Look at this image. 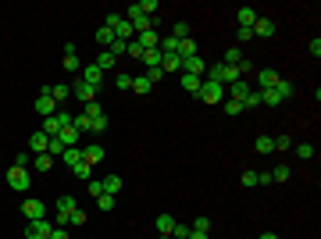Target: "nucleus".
<instances>
[{"mask_svg": "<svg viewBox=\"0 0 321 239\" xmlns=\"http://www.w3.org/2000/svg\"><path fill=\"white\" fill-rule=\"evenodd\" d=\"M147 79H150V86H154V82L164 79V72H161V68H147Z\"/></svg>", "mask_w": 321, "mask_h": 239, "instance_id": "56", "label": "nucleus"}, {"mask_svg": "<svg viewBox=\"0 0 321 239\" xmlns=\"http://www.w3.org/2000/svg\"><path fill=\"white\" fill-rule=\"evenodd\" d=\"M236 36H239V43H250V39H253V29H239Z\"/></svg>", "mask_w": 321, "mask_h": 239, "instance_id": "58", "label": "nucleus"}, {"mask_svg": "<svg viewBox=\"0 0 321 239\" xmlns=\"http://www.w3.org/2000/svg\"><path fill=\"white\" fill-rule=\"evenodd\" d=\"M96 43H100V47H111V43H114V32L100 25V29H96Z\"/></svg>", "mask_w": 321, "mask_h": 239, "instance_id": "34", "label": "nucleus"}, {"mask_svg": "<svg viewBox=\"0 0 321 239\" xmlns=\"http://www.w3.org/2000/svg\"><path fill=\"white\" fill-rule=\"evenodd\" d=\"M204 104H222L225 100V86H218V82H211V79H204L200 82V93H196Z\"/></svg>", "mask_w": 321, "mask_h": 239, "instance_id": "3", "label": "nucleus"}, {"mask_svg": "<svg viewBox=\"0 0 321 239\" xmlns=\"http://www.w3.org/2000/svg\"><path fill=\"white\" fill-rule=\"evenodd\" d=\"M175 225H178V222H175L171 214H157V232H161V236H171Z\"/></svg>", "mask_w": 321, "mask_h": 239, "instance_id": "22", "label": "nucleus"}, {"mask_svg": "<svg viewBox=\"0 0 321 239\" xmlns=\"http://www.w3.org/2000/svg\"><path fill=\"white\" fill-rule=\"evenodd\" d=\"M161 72L168 75V72H182V57L178 54H164L161 57Z\"/></svg>", "mask_w": 321, "mask_h": 239, "instance_id": "20", "label": "nucleus"}, {"mask_svg": "<svg viewBox=\"0 0 321 239\" xmlns=\"http://www.w3.org/2000/svg\"><path fill=\"white\" fill-rule=\"evenodd\" d=\"M189 229H193V232H211V218H207V214H200V218H196Z\"/></svg>", "mask_w": 321, "mask_h": 239, "instance_id": "42", "label": "nucleus"}, {"mask_svg": "<svg viewBox=\"0 0 321 239\" xmlns=\"http://www.w3.org/2000/svg\"><path fill=\"white\" fill-rule=\"evenodd\" d=\"M114 86H118V89H132V75H125V72L114 75Z\"/></svg>", "mask_w": 321, "mask_h": 239, "instance_id": "49", "label": "nucleus"}, {"mask_svg": "<svg viewBox=\"0 0 321 239\" xmlns=\"http://www.w3.org/2000/svg\"><path fill=\"white\" fill-rule=\"evenodd\" d=\"M107 129V114H100V118H93V125H89V132H104Z\"/></svg>", "mask_w": 321, "mask_h": 239, "instance_id": "52", "label": "nucleus"}, {"mask_svg": "<svg viewBox=\"0 0 321 239\" xmlns=\"http://www.w3.org/2000/svg\"><path fill=\"white\" fill-rule=\"evenodd\" d=\"M271 182H289V168L286 164H275L271 168Z\"/></svg>", "mask_w": 321, "mask_h": 239, "instance_id": "38", "label": "nucleus"}, {"mask_svg": "<svg viewBox=\"0 0 321 239\" xmlns=\"http://www.w3.org/2000/svg\"><path fill=\"white\" fill-rule=\"evenodd\" d=\"M154 86H150V79L147 75H139V79H132V93H139V96H147Z\"/></svg>", "mask_w": 321, "mask_h": 239, "instance_id": "30", "label": "nucleus"}, {"mask_svg": "<svg viewBox=\"0 0 321 239\" xmlns=\"http://www.w3.org/2000/svg\"><path fill=\"white\" fill-rule=\"evenodd\" d=\"M207 79L229 89V86H232V82H239L243 75H239V68H232V65H222V61H218V65H207Z\"/></svg>", "mask_w": 321, "mask_h": 239, "instance_id": "1", "label": "nucleus"}, {"mask_svg": "<svg viewBox=\"0 0 321 239\" xmlns=\"http://www.w3.org/2000/svg\"><path fill=\"white\" fill-rule=\"evenodd\" d=\"M161 57H164V54L154 47V50H147V54H143V65H147V68H161Z\"/></svg>", "mask_w": 321, "mask_h": 239, "instance_id": "29", "label": "nucleus"}, {"mask_svg": "<svg viewBox=\"0 0 321 239\" xmlns=\"http://www.w3.org/2000/svg\"><path fill=\"white\" fill-rule=\"evenodd\" d=\"M239 186H246V189H253V186H257V171H243Z\"/></svg>", "mask_w": 321, "mask_h": 239, "instance_id": "47", "label": "nucleus"}, {"mask_svg": "<svg viewBox=\"0 0 321 239\" xmlns=\"http://www.w3.org/2000/svg\"><path fill=\"white\" fill-rule=\"evenodd\" d=\"M68 225H86V211H79V207H75V211L68 214Z\"/></svg>", "mask_w": 321, "mask_h": 239, "instance_id": "48", "label": "nucleus"}, {"mask_svg": "<svg viewBox=\"0 0 321 239\" xmlns=\"http://www.w3.org/2000/svg\"><path fill=\"white\" fill-rule=\"evenodd\" d=\"M96 204H100L104 211H111V207H114V196H107V193H104V196H96Z\"/></svg>", "mask_w": 321, "mask_h": 239, "instance_id": "57", "label": "nucleus"}, {"mask_svg": "<svg viewBox=\"0 0 321 239\" xmlns=\"http://www.w3.org/2000/svg\"><path fill=\"white\" fill-rule=\"evenodd\" d=\"M75 207H79V204H75V196H61V200H57V229H65V225H68V214H72Z\"/></svg>", "mask_w": 321, "mask_h": 239, "instance_id": "9", "label": "nucleus"}, {"mask_svg": "<svg viewBox=\"0 0 321 239\" xmlns=\"http://www.w3.org/2000/svg\"><path fill=\"white\" fill-rule=\"evenodd\" d=\"M118 22H122V14H118V11H111V14H107V18H104V29H114V25H118Z\"/></svg>", "mask_w": 321, "mask_h": 239, "instance_id": "55", "label": "nucleus"}, {"mask_svg": "<svg viewBox=\"0 0 321 239\" xmlns=\"http://www.w3.org/2000/svg\"><path fill=\"white\" fill-rule=\"evenodd\" d=\"M72 175H75V178H82V182H89V175H93V164H86V161H79V164L72 168Z\"/></svg>", "mask_w": 321, "mask_h": 239, "instance_id": "31", "label": "nucleus"}, {"mask_svg": "<svg viewBox=\"0 0 321 239\" xmlns=\"http://www.w3.org/2000/svg\"><path fill=\"white\" fill-rule=\"evenodd\" d=\"M32 168H36V171H50V168H54V157H50V154H36V157H32Z\"/></svg>", "mask_w": 321, "mask_h": 239, "instance_id": "25", "label": "nucleus"}, {"mask_svg": "<svg viewBox=\"0 0 321 239\" xmlns=\"http://www.w3.org/2000/svg\"><path fill=\"white\" fill-rule=\"evenodd\" d=\"M182 89H186V93H193V96H196V93H200V82L204 79H196V75H186V72H182Z\"/></svg>", "mask_w": 321, "mask_h": 239, "instance_id": "24", "label": "nucleus"}, {"mask_svg": "<svg viewBox=\"0 0 321 239\" xmlns=\"http://www.w3.org/2000/svg\"><path fill=\"white\" fill-rule=\"evenodd\" d=\"M86 189H89L93 196H104V178H100V182H93V178H89V182H86Z\"/></svg>", "mask_w": 321, "mask_h": 239, "instance_id": "53", "label": "nucleus"}, {"mask_svg": "<svg viewBox=\"0 0 321 239\" xmlns=\"http://www.w3.org/2000/svg\"><path fill=\"white\" fill-rule=\"evenodd\" d=\"M125 47H129V43H125V39H114V43H111V47H107V50H111V54H114V57H122V54H125Z\"/></svg>", "mask_w": 321, "mask_h": 239, "instance_id": "51", "label": "nucleus"}, {"mask_svg": "<svg viewBox=\"0 0 321 239\" xmlns=\"http://www.w3.org/2000/svg\"><path fill=\"white\" fill-rule=\"evenodd\" d=\"M50 239H72V236H68L65 229H54V232H50Z\"/></svg>", "mask_w": 321, "mask_h": 239, "instance_id": "60", "label": "nucleus"}, {"mask_svg": "<svg viewBox=\"0 0 321 239\" xmlns=\"http://www.w3.org/2000/svg\"><path fill=\"white\" fill-rule=\"evenodd\" d=\"M7 186L18 189V193H25V189H29V168H14V164H11V171H7Z\"/></svg>", "mask_w": 321, "mask_h": 239, "instance_id": "6", "label": "nucleus"}, {"mask_svg": "<svg viewBox=\"0 0 321 239\" xmlns=\"http://www.w3.org/2000/svg\"><path fill=\"white\" fill-rule=\"evenodd\" d=\"M14 168H29V154H14Z\"/></svg>", "mask_w": 321, "mask_h": 239, "instance_id": "59", "label": "nucleus"}, {"mask_svg": "<svg viewBox=\"0 0 321 239\" xmlns=\"http://www.w3.org/2000/svg\"><path fill=\"white\" fill-rule=\"evenodd\" d=\"M82 114H86V118H89V122H93V118H100V114H104V107H100V104H96V100H89V104H86V111H82Z\"/></svg>", "mask_w": 321, "mask_h": 239, "instance_id": "40", "label": "nucleus"}, {"mask_svg": "<svg viewBox=\"0 0 321 239\" xmlns=\"http://www.w3.org/2000/svg\"><path fill=\"white\" fill-rule=\"evenodd\" d=\"M36 111H39V118H50V114H57V104H54V96H36Z\"/></svg>", "mask_w": 321, "mask_h": 239, "instance_id": "15", "label": "nucleus"}, {"mask_svg": "<svg viewBox=\"0 0 321 239\" xmlns=\"http://www.w3.org/2000/svg\"><path fill=\"white\" fill-rule=\"evenodd\" d=\"M136 43H139L143 50H154V47H161V36L154 32V29H147V32H139V36H136Z\"/></svg>", "mask_w": 321, "mask_h": 239, "instance_id": "18", "label": "nucleus"}, {"mask_svg": "<svg viewBox=\"0 0 321 239\" xmlns=\"http://www.w3.org/2000/svg\"><path fill=\"white\" fill-rule=\"evenodd\" d=\"M79 54H65V72H79Z\"/></svg>", "mask_w": 321, "mask_h": 239, "instance_id": "44", "label": "nucleus"}, {"mask_svg": "<svg viewBox=\"0 0 321 239\" xmlns=\"http://www.w3.org/2000/svg\"><path fill=\"white\" fill-rule=\"evenodd\" d=\"M257 239H278V236H275V232H260Z\"/></svg>", "mask_w": 321, "mask_h": 239, "instance_id": "62", "label": "nucleus"}, {"mask_svg": "<svg viewBox=\"0 0 321 239\" xmlns=\"http://www.w3.org/2000/svg\"><path fill=\"white\" fill-rule=\"evenodd\" d=\"M104 193H107V196H118V193H122V178H118V175H107V178H104Z\"/></svg>", "mask_w": 321, "mask_h": 239, "instance_id": "23", "label": "nucleus"}, {"mask_svg": "<svg viewBox=\"0 0 321 239\" xmlns=\"http://www.w3.org/2000/svg\"><path fill=\"white\" fill-rule=\"evenodd\" d=\"M275 32H278V25H275L271 18H257V22H253V39H257V36H260V39H271Z\"/></svg>", "mask_w": 321, "mask_h": 239, "instance_id": "10", "label": "nucleus"}, {"mask_svg": "<svg viewBox=\"0 0 321 239\" xmlns=\"http://www.w3.org/2000/svg\"><path fill=\"white\" fill-rule=\"evenodd\" d=\"M182 72H186V75L204 79V75H207V65H204V57H200V54H193V57H186V61H182Z\"/></svg>", "mask_w": 321, "mask_h": 239, "instance_id": "8", "label": "nucleus"}, {"mask_svg": "<svg viewBox=\"0 0 321 239\" xmlns=\"http://www.w3.org/2000/svg\"><path fill=\"white\" fill-rule=\"evenodd\" d=\"M65 125H72V114H68V111H57V114L43 118V125H39V129H43L47 136H57V132L65 129Z\"/></svg>", "mask_w": 321, "mask_h": 239, "instance_id": "4", "label": "nucleus"}, {"mask_svg": "<svg viewBox=\"0 0 321 239\" xmlns=\"http://www.w3.org/2000/svg\"><path fill=\"white\" fill-rule=\"evenodd\" d=\"M189 239H207V232H189Z\"/></svg>", "mask_w": 321, "mask_h": 239, "instance_id": "61", "label": "nucleus"}, {"mask_svg": "<svg viewBox=\"0 0 321 239\" xmlns=\"http://www.w3.org/2000/svg\"><path fill=\"white\" fill-rule=\"evenodd\" d=\"M65 150H68V147H65V143H61V140H57V136H50V143H47V154H50V157H54V154H57V157H61V154H65Z\"/></svg>", "mask_w": 321, "mask_h": 239, "instance_id": "37", "label": "nucleus"}, {"mask_svg": "<svg viewBox=\"0 0 321 239\" xmlns=\"http://www.w3.org/2000/svg\"><path fill=\"white\" fill-rule=\"evenodd\" d=\"M257 104H260V93H257V89H250V93L243 96V111H253Z\"/></svg>", "mask_w": 321, "mask_h": 239, "instance_id": "35", "label": "nucleus"}, {"mask_svg": "<svg viewBox=\"0 0 321 239\" xmlns=\"http://www.w3.org/2000/svg\"><path fill=\"white\" fill-rule=\"evenodd\" d=\"M79 129H75V125H65V129H61V132H57V140H61V143H65V147H79Z\"/></svg>", "mask_w": 321, "mask_h": 239, "instance_id": "17", "label": "nucleus"}, {"mask_svg": "<svg viewBox=\"0 0 321 239\" xmlns=\"http://www.w3.org/2000/svg\"><path fill=\"white\" fill-rule=\"evenodd\" d=\"M157 0H139V11H143V14H150V18H154V14H157Z\"/></svg>", "mask_w": 321, "mask_h": 239, "instance_id": "43", "label": "nucleus"}, {"mask_svg": "<svg viewBox=\"0 0 321 239\" xmlns=\"http://www.w3.org/2000/svg\"><path fill=\"white\" fill-rule=\"evenodd\" d=\"M189 232H193L189 225H175V229H171V239H189Z\"/></svg>", "mask_w": 321, "mask_h": 239, "instance_id": "50", "label": "nucleus"}, {"mask_svg": "<svg viewBox=\"0 0 321 239\" xmlns=\"http://www.w3.org/2000/svg\"><path fill=\"white\" fill-rule=\"evenodd\" d=\"M271 150H275L271 136H257V154H271Z\"/></svg>", "mask_w": 321, "mask_h": 239, "instance_id": "41", "label": "nucleus"}, {"mask_svg": "<svg viewBox=\"0 0 321 239\" xmlns=\"http://www.w3.org/2000/svg\"><path fill=\"white\" fill-rule=\"evenodd\" d=\"M271 89H275V93H278L282 100H289V96H293V82H286V79H278L275 86H271Z\"/></svg>", "mask_w": 321, "mask_h": 239, "instance_id": "33", "label": "nucleus"}, {"mask_svg": "<svg viewBox=\"0 0 321 239\" xmlns=\"http://www.w3.org/2000/svg\"><path fill=\"white\" fill-rule=\"evenodd\" d=\"M61 161H65L68 168H75V164H79V161H82V150H79V147H68V150L61 154Z\"/></svg>", "mask_w": 321, "mask_h": 239, "instance_id": "27", "label": "nucleus"}, {"mask_svg": "<svg viewBox=\"0 0 321 239\" xmlns=\"http://www.w3.org/2000/svg\"><path fill=\"white\" fill-rule=\"evenodd\" d=\"M50 232H54V225L43 218V222H29L25 225V239H50Z\"/></svg>", "mask_w": 321, "mask_h": 239, "instance_id": "7", "label": "nucleus"}, {"mask_svg": "<svg viewBox=\"0 0 321 239\" xmlns=\"http://www.w3.org/2000/svg\"><path fill=\"white\" fill-rule=\"evenodd\" d=\"M114 61H118V57H114V54H111V50H104V54H100V57H96V61H93V65H96V68H100V72H107V68H114Z\"/></svg>", "mask_w": 321, "mask_h": 239, "instance_id": "26", "label": "nucleus"}, {"mask_svg": "<svg viewBox=\"0 0 321 239\" xmlns=\"http://www.w3.org/2000/svg\"><path fill=\"white\" fill-rule=\"evenodd\" d=\"M236 18H239V29H253L257 11H253V7H239V11H236Z\"/></svg>", "mask_w": 321, "mask_h": 239, "instance_id": "21", "label": "nucleus"}, {"mask_svg": "<svg viewBox=\"0 0 321 239\" xmlns=\"http://www.w3.org/2000/svg\"><path fill=\"white\" fill-rule=\"evenodd\" d=\"M271 143H275V150H282V154L293 150V140H289V136H271Z\"/></svg>", "mask_w": 321, "mask_h": 239, "instance_id": "36", "label": "nucleus"}, {"mask_svg": "<svg viewBox=\"0 0 321 239\" xmlns=\"http://www.w3.org/2000/svg\"><path fill=\"white\" fill-rule=\"evenodd\" d=\"M125 22L132 25V32H136V36H139V32H147V29H154V18H150V14H143V11H139V4H129V7H125Z\"/></svg>", "mask_w": 321, "mask_h": 239, "instance_id": "2", "label": "nucleus"}, {"mask_svg": "<svg viewBox=\"0 0 321 239\" xmlns=\"http://www.w3.org/2000/svg\"><path fill=\"white\" fill-rule=\"evenodd\" d=\"M278 82V72H271V68H264V72H257V89L264 93V89H271Z\"/></svg>", "mask_w": 321, "mask_h": 239, "instance_id": "19", "label": "nucleus"}, {"mask_svg": "<svg viewBox=\"0 0 321 239\" xmlns=\"http://www.w3.org/2000/svg\"><path fill=\"white\" fill-rule=\"evenodd\" d=\"M50 96H54V104H61V100H72V86H54V89H50Z\"/></svg>", "mask_w": 321, "mask_h": 239, "instance_id": "32", "label": "nucleus"}, {"mask_svg": "<svg viewBox=\"0 0 321 239\" xmlns=\"http://www.w3.org/2000/svg\"><path fill=\"white\" fill-rule=\"evenodd\" d=\"M157 239H171V236H157Z\"/></svg>", "mask_w": 321, "mask_h": 239, "instance_id": "63", "label": "nucleus"}, {"mask_svg": "<svg viewBox=\"0 0 321 239\" xmlns=\"http://www.w3.org/2000/svg\"><path fill=\"white\" fill-rule=\"evenodd\" d=\"M82 82H89L93 89H100V86H104V72H100L96 65H86V68H82Z\"/></svg>", "mask_w": 321, "mask_h": 239, "instance_id": "13", "label": "nucleus"}, {"mask_svg": "<svg viewBox=\"0 0 321 239\" xmlns=\"http://www.w3.org/2000/svg\"><path fill=\"white\" fill-rule=\"evenodd\" d=\"M96 93H100V89H93V86H89V82H75V86H72V96H75V100H82V104H89V100H96Z\"/></svg>", "mask_w": 321, "mask_h": 239, "instance_id": "11", "label": "nucleus"}, {"mask_svg": "<svg viewBox=\"0 0 321 239\" xmlns=\"http://www.w3.org/2000/svg\"><path fill=\"white\" fill-rule=\"evenodd\" d=\"M225 114H243V104L239 100H225Z\"/></svg>", "mask_w": 321, "mask_h": 239, "instance_id": "54", "label": "nucleus"}, {"mask_svg": "<svg viewBox=\"0 0 321 239\" xmlns=\"http://www.w3.org/2000/svg\"><path fill=\"white\" fill-rule=\"evenodd\" d=\"M104 157H107V150H104L100 143H93V147H86V150H82V161H86V164H100Z\"/></svg>", "mask_w": 321, "mask_h": 239, "instance_id": "14", "label": "nucleus"}, {"mask_svg": "<svg viewBox=\"0 0 321 239\" xmlns=\"http://www.w3.org/2000/svg\"><path fill=\"white\" fill-rule=\"evenodd\" d=\"M239 61H243V50H239V47H229V50H225V57H222V65H232V68H236Z\"/></svg>", "mask_w": 321, "mask_h": 239, "instance_id": "28", "label": "nucleus"}, {"mask_svg": "<svg viewBox=\"0 0 321 239\" xmlns=\"http://www.w3.org/2000/svg\"><path fill=\"white\" fill-rule=\"evenodd\" d=\"M125 54H129V57H139V61H143V54H147V50H143V47H139V43L132 39V43L125 47Z\"/></svg>", "mask_w": 321, "mask_h": 239, "instance_id": "45", "label": "nucleus"}, {"mask_svg": "<svg viewBox=\"0 0 321 239\" xmlns=\"http://www.w3.org/2000/svg\"><path fill=\"white\" fill-rule=\"evenodd\" d=\"M47 143H50V136H47L43 129H36V132L29 136V150H32V154H47Z\"/></svg>", "mask_w": 321, "mask_h": 239, "instance_id": "12", "label": "nucleus"}, {"mask_svg": "<svg viewBox=\"0 0 321 239\" xmlns=\"http://www.w3.org/2000/svg\"><path fill=\"white\" fill-rule=\"evenodd\" d=\"M250 89H253V86H250V82H232V86H229V89H225V96H229V100H239L243 104V96H246V93H250Z\"/></svg>", "mask_w": 321, "mask_h": 239, "instance_id": "16", "label": "nucleus"}, {"mask_svg": "<svg viewBox=\"0 0 321 239\" xmlns=\"http://www.w3.org/2000/svg\"><path fill=\"white\" fill-rule=\"evenodd\" d=\"M171 36H175V39H189V22H175Z\"/></svg>", "mask_w": 321, "mask_h": 239, "instance_id": "39", "label": "nucleus"}, {"mask_svg": "<svg viewBox=\"0 0 321 239\" xmlns=\"http://www.w3.org/2000/svg\"><path fill=\"white\" fill-rule=\"evenodd\" d=\"M22 214H25V222H43V218H47V204H43V200H36V196H25Z\"/></svg>", "mask_w": 321, "mask_h": 239, "instance_id": "5", "label": "nucleus"}, {"mask_svg": "<svg viewBox=\"0 0 321 239\" xmlns=\"http://www.w3.org/2000/svg\"><path fill=\"white\" fill-rule=\"evenodd\" d=\"M296 157L311 161V157H314V147H311V143H300V147H296Z\"/></svg>", "mask_w": 321, "mask_h": 239, "instance_id": "46", "label": "nucleus"}]
</instances>
